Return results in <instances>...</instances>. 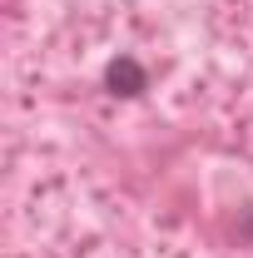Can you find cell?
Listing matches in <instances>:
<instances>
[{
  "label": "cell",
  "mask_w": 253,
  "mask_h": 258,
  "mask_svg": "<svg viewBox=\"0 0 253 258\" xmlns=\"http://www.w3.org/2000/svg\"><path fill=\"white\" fill-rule=\"evenodd\" d=\"M104 90H109V95L134 99V95H144V90H149V75H144V64L134 60V55H119V60L104 64Z\"/></svg>",
  "instance_id": "obj_1"
}]
</instances>
